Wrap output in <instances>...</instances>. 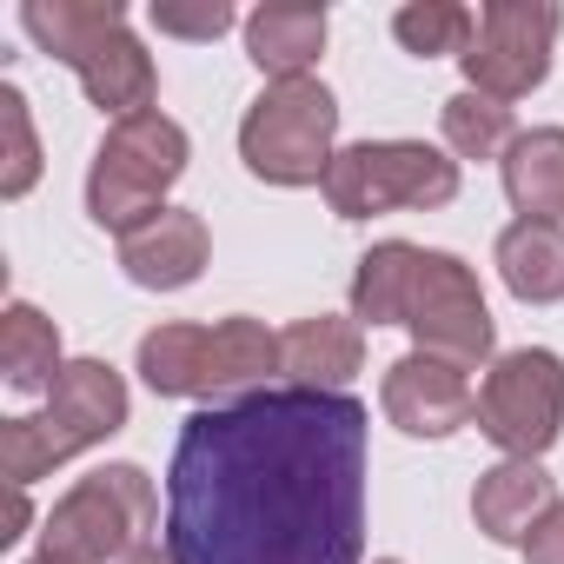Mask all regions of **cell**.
<instances>
[{"mask_svg":"<svg viewBox=\"0 0 564 564\" xmlns=\"http://www.w3.org/2000/svg\"><path fill=\"white\" fill-rule=\"evenodd\" d=\"M166 551L180 564H359L366 405L265 386L193 412L166 471Z\"/></svg>","mask_w":564,"mask_h":564,"instance_id":"obj_1","label":"cell"},{"mask_svg":"<svg viewBox=\"0 0 564 564\" xmlns=\"http://www.w3.org/2000/svg\"><path fill=\"white\" fill-rule=\"evenodd\" d=\"M352 319L359 326H405L419 352L478 372L491 359V313L465 259L386 239L352 272Z\"/></svg>","mask_w":564,"mask_h":564,"instance_id":"obj_2","label":"cell"},{"mask_svg":"<svg viewBox=\"0 0 564 564\" xmlns=\"http://www.w3.org/2000/svg\"><path fill=\"white\" fill-rule=\"evenodd\" d=\"M21 28L80 74L87 100L113 120H133L153 107V61L127 28L120 0H28Z\"/></svg>","mask_w":564,"mask_h":564,"instance_id":"obj_3","label":"cell"},{"mask_svg":"<svg viewBox=\"0 0 564 564\" xmlns=\"http://www.w3.org/2000/svg\"><path fill=\"white\" fill-rule=\"evenodd\" d=\"M120 425H127V379L107 359H67V372L54 379L41 412L0 425V471H8L14 491H28L34 478H47L74 452L113 438Z\"/></svg>","mask_w":564,"mask_h":564,"instance_id":"obj_4","label":"cell"},{"mask_svg":"<svg viewBox=\"0 0 564 564\" xmlns=\"http://www.w3.org/2000/svg\"><path fill=\"white\" fill-rule=\"evenodd\" d=\"M186 173V133L180 120H166L160 107L133 113V120H113L94 166H87V213L94 226L107 232H133L147 226L153 213H166L160 199L180 186Z\"/></svg>","mask_w":564,"mask_h":564,"instance_id":"obj_5","label":"cell"},{"mask_svg":"<svg viewBox=\"0 0 564 564\" xmlns=\"http://www.w3.org/2000/svg\"><path fill=\"white\" fill-rule=\"evenodd\" d=\"M333 133H339V100L306 74V80H265V94L239 120V160L265 186H326L333 173Z\"/></svg>","mask_w":564,"mask_h":564,"instance_id":"obj_6","label":"cell"},{"mask_svg":"<svg viewBox=\"0 0 564 564\" xmlns=\"http://www.w3.org/2000/svg\"><path fill=\"white\" fill-rule=\"evenodd\" d=\"M326 199L339 219H379V213H425L458 199V160H445L425 140H359L333 160Z\"/></svg>","mask_w":564,"mask_h":564,"instance_id":"obj_7","label":"cell"},{"mask_svg":"<svg viewBox=\"0 0 564 564\" xmlns=\"http://www.w3.org/2000/svg\"><path fill=\"white\" fill-rule=\"evenodd\" d=\"M160 505H153V478L140 465H107L94 478H80L41 531V551H61L74 564H107V557H133L153 531Z\"/></svg>","mask_w":564,"mask_h":564,"instance_id":"obj_8","label":"cell"},{"mask_svg":"<svg viewBox=\"0 0 564 564\" xmlns=\"http://www.w3.org/2000/svg\"><path fill=\"white\" fill-rule=\"evenodd\" d=\"M557 425H564V359L544 346H518V352L491 359V372L478 386V432L505 458H538V452H551Z\"/></svg>","mask_w":564,"mask_h":564,"instance_id":"obj_9","label":"cell"},{"mask_svg":"<svg viewBox=\"0 0 564 564\" xmlns=\"http://www.w3.org/2000/svg\"><path fill=\"white\" fill-rule=\"evenodd\" d=\"M551 47H557V8L551 0H491L478 8L471 47H465V80L491 100H524L531 87H544L551 74Z\"/></svg>","mask_w":564,"mask_h":564,"instance_id":"obj_10","label":"cell"},{"mask_svg":"<svg viewBox=\"0 0 564 564\" xmlns=\"http://www.w3.org/2000/svg\"><path fill=\"white\" fill-rule=\"evenodd\" d=\"M379 405L405 438H452L458 425L478 419V392L465 386V372L432 352H405L399 366H386Z\"/></svg>","mask_w":564,"mask_h":564,"instance_id":"obj_11","label":"cell"},{"mask_svg":"<svg viewBox=\"0 0 564 564\" xmlns=\"http://www.w3.org/2000/svg\"><path fill=\"white\" fill-rule=\"evenodd\" d=\"M206 252H213L206 219L186 213V206H166V213H153L147 226L120 232V272L133 279V286H147V293H180V286H193V279L206 272Z\"/></svg>","mask_w":564,"mask_h":564,"instance_id":"obj_12","label":"cell"},{"mask_svg":"<svg viewBox=\"0 0 564 564\" xmlns=\"http://www.w3.org/2000/svg\"><path fill=\"white\" fill-rule=\"evenodd\" d=\"M359 366H366L359 319L319 313V319H300V326L279 333V372H286L293 386H306V392H346V379Z\"/></svg>","mask_w":564,"mask_h":564,"instance_id":"obj_13","label":"cell"},{"mask_svg":"<svg viewBox=\"0 0 564 564\" xmlns=\"http://www.w3.org/2000/svg\"><path fill=\"white\" fill-rule=\"evenodd\" d=\"M551 505H557V491H551V478H544L538 458H505V465H491V471L478 478V491H471V518H478V531L498 538V544H524Z\"/></svg>","mask_w":564,"mask_h":564,"instance_id":"obj_14","label":"cell"},{"mask_svg":"<svg viewBox=\"0 0 564 564\" xmlns=\"http://www.w3.org/2000/svg\"><path fill=\"white\" fill-rule=\"evenodd\" d=\"M319 47H326V8L272 0V8L246 14V54L272 80H306V67L319 61Z\"/></svg>","mask_w":564,"mask_h":564,"instance_id":"obj_15","label":"cell"},{"mask_svg":"<svg viewBox=\"0 0 564 564\" xmlns=\"http://www.w3.org/2000/svg\"><path fill=\"white\" fill-rule=\"evenodd\" d=\"M505 193L524 219H564V127H531L505 147Z\"/></svg>","mask_w":564,"mask_h":564,"instance_id":"obj_16","label":"cell"},{"mask_svg":"<svg viewBox=\"0 0 564 564\" xmlns=\"http://www.w3.org/2000/svg\"><path fill=\"white\" fill-rule=\"evenodd\" d=\"M498 272H505L511 300H524V306L564 300V232L544 226V219L505 226V232H498Z\"/></svg>","mask_w":564,"mask_h":564,"instance_id":"obj_17","label":"cell"},{"mask_svg":"<svg viewBox=\"0 0 564 564\" xmlns=\"http://www.w3.org/2000/svg\"><path fill=\"white\" fill-rule=\"evenodd\" d=\"M0 372H8L14 392H54V379L67 372L61 326L41 306H28V300H14L8 319H0Z\"/></svg>","mask_w":564,"mask_h":564,"instance_id":"obj_18","label":"cell"},{"mask_svg":"<svg viewBox=\"0 0 564 564\" xmlns=\"http://www.w3.org/2000/svg\"><path fill=\"white\" fill-rule=\"evenodd\" d=\"M206 346L213 326H153L140 339V379L160 399H206Z\"/></svg>","mask_w":564,"mask_h":564,"instance_id":"obj_19","label":"cell"},{"mask_svg":"<svg viewBox=\"0 0 564 564\" xmlns=\"http://www.w3.org/2000/svg\"><path fill=\"white\" fill-rule=\"evenodd\" d=\"M438 120H445V147H452L458 160H491V153H505V147L518 140V133H511V107L491 100V94H478V87L452 94Z\"/></svg>","mask_w":564,"mask_h":564,"instance_id":"obj_20","label":"cell"},{"mask_svg":"<svg viewBox=\"0 0 564 564\" xmlns=\"http://www.w3.org/2000/svg\"><path fill=\"white\" fill-rule=\"evenodd\" d=\"M471 28H478V14H465L458 0H419V8H399V21H392V34L419 61H438V54H458L465 61Z\"/></svg>","mask_w":564,"mask_h":564,"instance_id":"obj_21","label":"cell"},{"mask_svg":"<svg viewBox=\"0 0 564 564\" xmlns=\"http://www.w3.org/2000/svg\"><path fill=\"white\" fill-rule=\"evenodd\" d=\"M0 140H8V166H0V193L21 199L41 180V140L28 120V94L21 87H0Z\"/></svg>","mask_w":564,"mask_h":564,"instance_id":"obj_22","label":"cell"},{"mask_svg":"<svg viewBox=\"0 0 564 564\" xmlns=\"http://www.w3.org/2000/svg\"><path fill=\"white\" fill-rule=\"evenodd\" d=\"M153 28H160V34H180V41H219V34L232 28V8H226V0H199V8L153 0Z\"/></svg>","mask_w":564,"mask_h":564,"instance_id":"obj_23","label":"cell"},{"mask_svg":"<svg viewBox=\"0 0 564 564\" xmlns=\"http://www.w3.org/2000/svg\"><path fill=\"white\" fill-rule=\"evenodd\" d=\"M524 564H564V498L538 518V531L524 538Z\"/></svg>","mask_w":564,"mask_h":564,"instance_id":"obj_24","label":"cell"},{"mask_svg":"<svg viewBox=\"0 0 564 564\" xmlns=\"http://www.w3.org/2000/svg\"><path fill=\"white\" fill-rule=\"evenodd\" d=\"M120 564H180V557H173V551H160V544H140V551H133V557H120Z\"/></svg>","mask_w":564,"mask_h":564,"instance_id":"obj_25","label":"cell"},{"mask_svg":"<svg viewBox=\"0 0 564 564\" xmlns=\"http://www.w3.org/2000/svg\"><path fill=\"white\" fill-rule=\"evenodd\" d=\"M21 524H28V498L14 491V505H8V531H0V538H21Z\"/></svg>","mask_w":564,"mask_h":564,"instance_id":"obj_26","label":"cell"},{"mask_svg":"<svg viewBox=\"0 0 564 564\" xmlns=\"http://www.w3.org/2000/svg\"><path fill=\"white\" fill-rule=\"evenodd\" d=\"M28 564H74V557H61V551H34Z\"/></svg>","mask_w":564,"mask_h":564,"instance_id":"obj_27","label":"cell"},{"mask_svg":"<svg viewBox=\"0 0 564 564\" xmlns=\"http://www.w3.org/2000/svg\"><path fill=\"white\" fill-rule=\"evenodd\" d=\"M379 564H399V557H379Z\"/></svg>","mask_w":564,"mask_h":564,"instance_id":"obj_28","label":"cell"}]
</instances>
